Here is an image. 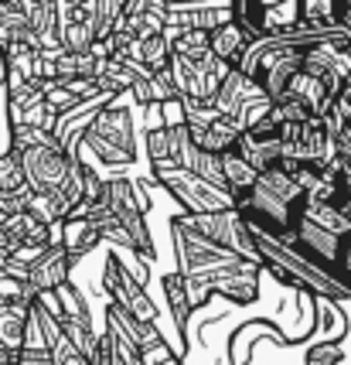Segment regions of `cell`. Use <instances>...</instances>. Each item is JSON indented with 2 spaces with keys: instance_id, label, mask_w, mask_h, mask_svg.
Listing matches in <instances>:
<instances>
[{
  "instance_id": "obj_5",
  "label": "cell",
  "mask_w": 351,
  "mask_h": 365,
  "mask_svg": "<svg viewBox=\"0 0 351 365\" xmlns=\"http://www.w3.org/2000/svg\"><path fill=\"white\" fill-rule=\"evenodd\" d=\"M150 178L181 205V215H215V212L236 208V198L229 191L194 178L192 171H184L177 164H157V168H150Z\"/></svg>"
},
{
  "instance_id": "obj_11",
  "label": "cell",
  "mask_w": 351,
  "mask_h": 365,
  "mask_svg": "<svg viewBox=\"0 0 351 365\" xmlns=\"http://www.w3.org/2000/svg\"><path fill=\"white\" fill-rule=\"evenodd\" d=\"M181 110H184V127H188V137H192L201 150L222 158V154H229V150H236V147H239L242 130L236 127L229 116H222L215 106L181 103Z\"/></svg>"
},
{
  "instance_id": "obj_8",
  "label": "cell",
  "mask_w": 351,
  "mask_h": 365,
  "mask_svg": "<svg viewBox=\"0 0 351 365\" xmlns=\"http://www.w3.org/2000/svg\"><path fill=\"white\" fill-rule=\"evenodd\" d=\"M177 219L184 225H192L194 232H201L205 239H211L215 246H222L229 253H236V256H242V259L256 263V267H263V256H259L253 229H249V222L242 219L239 208H232V212H215V215H181V212H177Z\"/></svg>"
},
{
  "instance_id": "obj_14",
  "label": "cell",
  "mask_w": 351,
  "mask_h": 365,
  "mask_svg": "<svg viewBox=\"0 0 351 365\" xmlns=\"http://www.w3.org/2000/svg\"><path fill=\"white\" fill-rule=\"evenodd\" d=\"M242 154V160L259 171V175H266L273 171L280 160H283V143H280V127L273 123V116H263L256 127H249L246 133L239 137V147H236Z\"/></svg>"
},
{
  "instance_id": "obj_26",
  "label": "cell",
  "mask_w": 351,
  "mask_h": 365,
  "mask_svg": "<svg viewBox=\"0 0 351 365\" xmlns=\"http://www.w3.org/2000/svg\"><path fill=\"white\" fill-rule=\"evenodd\" d=\"M21 301H28L24 284L14 280V277H4V273H0V307H7V304H21Z\"/></svg>"
},
{
  "instance_id": "obj_19",
  "label": "cell",
  "mask_w": 351,
  "mask_h": 365,
  "mask_svg": "<svg viewBox=\"0 0 351 365\" xmlns=\"http://www.w3.org/2000/svg\"><path fill=\"white\" fill-rule=\"evenodd\" d=\"M24 11H28L38 45L45 51L62 48V41H58V0H24Z\"/></svg>"
},
{
  "instance_id": "obj_2",
  "label": "cell",
  "mask_w": 351,
  "mask_h": 365,
  "mask_svg": "<svg viewBox=\"0 0 351 365\" xmlns=\"http://www.w3.org/2000/svg\"><path fill=\"white\" fill-rule=\"evenodd\" d=\"M174 96L181 103L194 106H211L222 93L225 79L236 72L232 65L215 58L208 45V31H181L171 34V62H167Z\"/></svg>"
},
{
  "instance_id": "obj_18",
  "label": "cell",
  "mask_w": 351,
  "mask_h": 365,
  "mask_svg": "<svg viewBox=\"0 0 351 365\" xmlns=\"http://www.w3.org/2000/svg\"><path fill=\"white\" fill-rule=\"evenodd\" d=\"M11 45H38L28 11H24V0H0V51Z\"/></svg>"
},
{
  "instance_id": "obj_24",
  "label": "cell",
  "mask_w": 351,
  "mask_h": 365,
  "mask_svg": "<svg viewBox=\"0 0 351 365\" xmlns=\"http://www.w3.org/2000/svg\"><path fill=\"white\" fill-rule=\"evenodd\" d=\"M341 359H345L341 341H318V345H310V349H307L303 365H337Z\"/></svg>"
},
{
  "instance_id": "obj_15",
  "label": "cell",
  "mask_w": 351,
  "mask_h": 365,
  "mask_svg": "<svg viewBox=\"0 0 351 365\" xmlns=\"http://www.w3.org/2000/svg\"><path fill=\"white\" fill-rule=\"evenodd\" d=\"M72 267H75L72 256L62 250V242H55L48 253L41 256L31 270H28V280H24L28 301H38V297H45V294L62 290V287L72 280Z\"/></svg>"
},
{
  "instance_id": "obj_13",
  "label": "cell",
  "mask_w": 351,
  "mask_h": 365,
  "mask_svg": "<svg viewBox=\"0 0 351 365\" xmlns=\"http://www.w3.org/2000/svg\"><path fill=\"white\" fill-rule=\"evenodd\" d=\"M58 242L62 250L72 256V263H79L82 256H89L93 250H99L103 239V222H99V208L96 205H79L62 225H58Z\"/></svg>"
},
{
  "instance_id": "obj_7",
  "label": "cell",
  "mask_w": 351,
  "mask_h": 365,
  "mask_svg": "<svg viewBox=\"0 0 351 365\" xmlns=\"http://www.w3.org/2000/svg\"><path fill=\"white\" fill-rule=\"evenodd\" d=\"M232 21L253 41L287 38L300 31V0H236Z\"/></svg>"
},
{
  "instance_id": "obj_20",
  "label": "cell",
  "mask_w": 351,
  "mask_h": 365,
  "mask_svg": "<svg viewBox=\"0 0 351 365\" xmlns=\"http://www.w3.org/2000/svg\"><path fill=\"white\" fill-rule=\"evenodd\" d=\"M160 290H164V301H167V311H171V318H174V328L181 334V341L188 338V321H192V294H188V284H184V277L181 273H164V280H160Z\"/></svg>"
},
{
  "instance_id": "obj_1",
  "label": "cell",
  "mask_w": 351,
  "mask_h": 365,
  "mask_svg": "<svg viewBox=\"0 0 351 365\" xmlns=\"http://www.w3.org/2000/svg\"><path fill=\"white\" fill-rule=\"evenodd\" d=\"M171 239H174L177 273L184 277L194 307L208 304L211 297H225L232 304L259 301V273H263V267L215 246L211 239L194 232L192 225H184L177 215L171 219Z\"/></svg>"
},
{
  "instance_id": "obj_17",
  "label": "cell",
  "mask_w": 351,
  "mask_h": 365,
  "mask_svg": "<svg viewBox=\"0 0 351 365\" xmlns=\"http://www.w3.org/2000/svg\"><path fill=\"white\" fill-rule=\"evenodd\" d=\"M93 365H147V362H144V351L106 318V328L99 331V351Z\"/></svg>"
},
{
  "instance_id": "obj_27",
  "label": "cell",
  "mask_w": 351,
  "mask_h": 365,
  "mask_svg": "<svg viewBox=\"0 0 351 365\" xmlns=\"http://www.w3.org/2000/svg\"><path fill=\"white\" fill-rule=\"evenodd\" d=\"M144 362H147V365H181V355H177L171 345H164V349H157V351H150V355H144Z\"/></svg>"
},
{
  "instance_id": "obj_12",
  "label": "cell",
  "mask_w": 351,
  "mask_h": 365,
  "mask_svg": "<svg viewBox=\"0 0 351 365\" xmlns=\"http://www.w3.org/2000/svg\"><path fill=\"white\" fill-rule=\"evenodd\" d=\"M99 0H58V41L68 55H89L96 41Z\"/></svg>"
},
{
  "instance_id": "obj_10",
  "label": "cell",
  "mask_w": 351,
  "mask_h": 365,
  "mask_svg": "<svg viewBox=\"0 0 351 365\" xmlns=\"http://www.w3.org/2000/svg\"><path fill=\"white\" fill-rule=\"evenodd\" d=\"M211 106L222 113V116H229V120L246 133V130L256 127L263 116H270L273 99L263 93V86H259V82L249 79V76H242L239 68H236V72L225 79L222 93H219V99H215Z\"/></svg>"
},
{
  "instance_id": "obj_25",
  "label": "cell",
  "mask_w": 351,
  "mask_h": 365,
  "mask_svg": "<svg viewBox=\"0 0 351 365\" xmlns=\"http://www.w3.org/2000/svg\"><path fill=\"white\" fill-rule=\"evenodd\" d=\"M324 120H328V130H337V127H345V123H351V76L345 79V89L337 96L335 110L328 113Z\"/></svg>"
},
{
  "instance_id": "obj_16",
  "label": "cell",
  "mask_w": 351,
  "mask_h": 365,
  "mask_svg": "<svg viewBox=\"0 0 351 365\" xmlns=\"http://www.w3.org/2000/svg\"><path fill=\"white\" fill-rule=\"evenodd\" d=\"M31 307H34V301H21V304L0 307V351L11 355V359H21V351L28 349Z\"/></svg>"
},
{
  "instance_id": "obj_28",
  "label": "cell",
  "mask_w": 351,
  "mask_h": 365,
  "mask_svg": "<svg viewBox=\"0 0 351 365\" xmlns=\"http://www.w3.org/2000/svg\"><path fill=\"white\" fill-rule=\"evenodd\" d=\"M341 273L348 277V284H351V239L345 242V253H341Z\"/></svg>"
},
{
  "instance_id": "obj_21",
  "label": "cell",
  "mask_w": 351,
  "mask_h": 365,
  "mask_svg": "<svg viewBox=\"0 0 351 365\" xmlns=\"http://www.w3.org/2000/svg\"><path fill=\"white\" fill-rule=\"evenodd\" d=\"M208 45L215 51V58H222L225 65L239 68V62L246 58V51L253 45V38L242 31L236 21H229V24H222V28H215V31L208 34Z\"/></svg>"
},
{
  "instance_id": "obj_9",
  "label": "cell",
  "mask_w": 351,
  "mask_h": 365,
  "mask_svg": "<svg viewBox=\"0 0 351 365\" xmlns=\"http://www.w3.org/2000/svg\"><path fill=\"white\" fill-rule=\"evenodd\" d=\"M103 290L116 311H123L127 318H133L137 324H157V304L150 301L147 287L133 277V273L116 259V253L106 256L103 267Z\"/></svg>"
},
{
  "instance_id": "obj_23",
  "label": "cell",
  "mask_w": 351,
  "mask_h": 365,
  "mask_svg": "<svg viewBox=\"0 0 351 365\" xmlns=\"http://www.w3.org/2000/svg\"><path fill=\"white\" fill-rule=\"evenodd\" d=\"M24 171H21V158H17L14 150H4L0 154V198H7V195H17V191H24Z\"/></svg>"
},
{
  "instance_id": "obj_22",
  "label": "cell",
  "mask_w": 351,
  "mask_h": 365,
  "mask_svg": "<svg viewBox=\"0 0 351 365\" xmlns=\"http://www.w3.org/2000/svg\"><path fill=\"white\" fill-rule=\"evenodd\" d=\"M222 175H225V185H229V195L236 198V208L249 198V191L256 188V181H259V171H253L246 160H242L239 150H229L222 154Z\"/></svg>"
},
{
  "instance_id": "obj_3",
  "label": "cell",
  "mask_w": 351,
  "mask_h": 365,
  "mask_svg": "<svg viewBox=\"0 0 351 365\" xmlns=\"http://www.w3.org/2000/svg\"><path fill=\"white\" fill-rule=\"evenodd\" d=\"M130 103H137L133 93L112 96L110 103L96 113V120L85 127V133H82V150H89L99 164H110V168H137L140 164L137 110Z\"/></svg>"
},
{
  "instance_id": "obj_29",
  "label": "cell",
  "mask_w": 351,
  "mask_h": 365,
  "mask_svg": "<svg viewBox=\"0 0 351 365\" xmlns=\"http://www.w3.org/2000/svg\"><path fill=\"white\" fill-rule=\"evenodd\" d=\"M0 246H4V236H0Z\"/></svg>"
},
{
  "instance_id": "obj_4",
  "label": "cell",
  "mask_w": 351,
  "mask_h": 365,
  "mask_svg": "<svg viewBox=\"0 0 351 365\" xmlns=\"http://www.w3.org/2000/svg\"><path fill=\"white\" fill-rule=\"evenodd\" d=\"M11 137V150L21 158V171H24V185L31 188V195L38 198H58L65 195L72 171H75V160L62 150V143L55 140L51 133L41 130H24L7 127Z\"/></svg>"
},
{
  "instance_id": "obj_6",
  "label": "cell",
  "mask_w": 351,
  "mask_h": 365,
  "mask_svg": "<svg viewBox=\"0 0 351 365\" xmlns=\"http://www.w3.org/2000/svg\"><path fill=\"white\" fill-rule=\"evenodd\" d=\"M280 143H283V160H280V164L331 168L337 160L335 137H331V130H328V120H320V116L280 123Z\"/></svg>"
}]
</instances>
